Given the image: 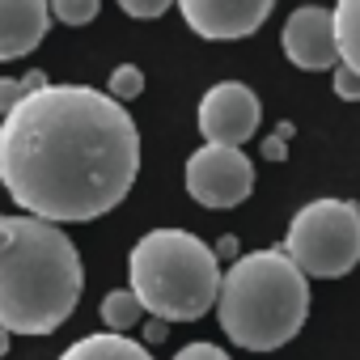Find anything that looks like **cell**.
<instances>
[{
  "instance_id": "obj_1",
  "label": "cell",
  "mask_w": 360,
  "mask_h": 360,
  "mask_svg": "<svg viewBox=\"0 0 360 360\" xmlns=\"http://www.w3.org/2000/svg\"><path fill=\"white\" fill-rule=\"evenodd\" d=\"M136 174V119L94 85H43L0 119V187L26 217L98 221L127 200Z\"/></svg>"
},
{
  "instance_id": "obj_2",
  "label": "cell",
  "mask_w": 360,
  "mask_h": 360,
  "mask_svg": "<svg viewBox=\"0 0 360 360\" xmlns=\"http://www.w3.org/2000/svg\"><path fill=\"white\" fill-rule=\"evenodd\" d=\"M81 250L60 225L0 212V326L9 335H51L81 305Z\"/></svg>"
},
{
  "instance_id": "obj_3",
  "label": "cell",
  "mask_w": 360,
  "mask_h": 360,
  "mask_svg": "<svg viewBox=\"0 0 360 360\" xmlns=\"http://www.w3.org/2000/svg\"><path fill=\"white\" fill-rule=\"evenodd\" d=\"M221 330L246 352H276L292 343L309 318V280L284 250H250L217 292Z\"/></svg>"
},
{
  "instance_id": "obj_4",
  "label": "cell",
  "mask_w": 360,
  "mask_h": 360,
  "mask_svg": "<svg viewBox=\"0 0 360 360\" xmlns=\"http://www.w3.org/2000/svg\"><path fill=\"white\" fill-rule=\"evenodd\" d=\"M131 292L157 322H195L217 305L221 263L217 250L187 229H148L127 255Z\"/></svg>"
},
{
  "instance_id": "obj_5",
  "label": "cell",
  "mask_w": 360,
  "mask_h": 360,
  "mask_svg": "<svg viewBox=\"0 0 360 360\" xmlns=\"http://www.w3.org/2000/svg\"><path fill=\"white\" fill-rule=\"evenodd\" d=\"M284 255L309 280H339L360 263V208L352 200H314L288 221Z\"/></svg>"
},
{
  "instance_id": "obj_6",
  "label": "cell",
  "mask_w": 360,
  "mask_h": 360,
  "mask_svg": "<svg viewBox=\"0 0 360 360\" xmlns=\"http://www.w3.org/2000/svg\"><path fill=\"white\" fill-rule=\"evenodd\" d=\"M187 191L204 208H238L255 191V165L242 148L204 144L187 157Z\"/></svg>"
},
{
  "instance_id": "obj_7",
  "label": "cell",
  "mask_w": 360,
  "mask_h": 360,
  "mask_svg": "<svg viewBox=\"0 0 360 360\" xmlns=\"http://www.w3.org/2000/svg\"><path fill=\"white\" fill-rule=\"evenodd\" d=\"M200 136L204 144H229L242 148L263 119V106L255 98V89L246 81H221L200 98Z\"/></svg>"
},
{
  "instance_id": "obj_8",
  "label": "cell",
  "mask_w": 360,
  "mask_h": 360,
  "mask_svg": "<svg viewBox=\"0 0 360 360\" xmlns=\"http://www.w3.org/2000/svg\"><path fill=\"white\" fill-rule=\"evenodd\" d=\"M276 9V0H178L183 22L212 43H233L255 34Z\"/></svg>"
},
{
  "instance_id": "obj_9",
  "label": "cell",
  "mask_w": 360,
  "mask_h": 360,
  "mask_svg": "<svg viewBox=\"0 0 360 360\" xmlns=\"http://www.w3.org/2000/svg\"><path fill=\"white\" fill-rule=\"evenodd\" d=\"M284 56L301 72H326L339 64V43H335V18L322 5H301L284 22Z\"/></svg>"
},
{
  "instance_id": "obj_10",
  "label": "cell",
  "mask_w": 360,
  "mask_h": 360,
  "mask_svg": "<svg viewBox=\"0 0 360 360\" xmlns=\"http://www.w3.org/2000/svg\"><path fill=\"white\" fill-rule=\"evenodd\" d=\"M51 30L47 0H0V64L30 56Z\"/></svg>"
},
{
  "instance_id": "obj_11",
  "label": "cell",
  "mask_w": 360,
  "mask_h": 360,
  "mask_svg": "<svg viewBox=\"0 0 360 360\" xmlns=\"http://www.w3.org/2000/svg\"><path fill=\"white\" fill-rule=\"evenodd\" d=\"M60 360H153V356H148V347H140V343L127 339V335L98 330V335H85V339H77L72 347H64Z\"/></svg>"
},
{
  "instance_id": "obj_12",
  "label": "cell",
  "mask_w": 360,
  "mask_h": 360,
  "mask_svg": "<svg viewBox=\"0 0 360 360\" xmlns=\"http://www.w3.org/2000/svg\"><path fill=\"white\" fill-rule=\"evenodd\" d=\"M335 18V43H339V64L360 72V0H339L330 9Z\"/></svg>"
},
{
  "instance_id": "obj_13",
  "label": "cell",
  "mask_w": 360,
  "mask_h": 360,
  "mask_svg": "<svg viewBox=\"0 0 360 360\" xmlns=\"http://www.w3.org/2000/svg\"><path fill=\"white\" fill-rule=\"evenodd\" d=\"M140 301H136V292L131 288H110L106 297H102V322H106V330H115V335H123L127 326H136L140 322Z\"/></svg>"
},
{
  "instance_id": "obj_14",
  "label": "cell",
  "mask_w": 360,
  "mask_h": 360,
  "mask_svg": "<svg viewBox=\"0 0 360 360\" xmlns=\"http://www.w3.org/2000/svg\"><path fill=\"white\" fill-rule=\"evenodd\" d=\"M47 9L64 26H89L98 18V9H102V0H47Z\"/></svg>"
},
{
  "instance_id": "obj_15",
  "label": "cell",
  "mask_w": 360,
  "mask_h": 360,
  "mask_svg": "<svg viewBox=\"0 0 360 360\" xmlns=\"http://www.w3.org/2000/svg\"><path fill=\"white\" fill-rule=\"evenodd\" d=\"M106 94H110L115 102H131V98H140V94H144V72H140L136 64H119V68L110 72Z\"/></svg>"
},
{
  "instance_id": "obj_16",
  "label": "cell",
  "mask_w": 360,
  "mask_h": 360,
  "mask_svg": "<svg viewBox=\"0 0 360 360\" xmlns=\"http://www.w3.org/2000/svg\"><path fill=\"white\" fill-rule=\"evenodd\" d=\"M43 85H47L43 72H30V77H22V81H9V77H5V81H0V119H5L22 98H30L34 89H43Z\"/></svg>"
},
{
  "instance_id": "obj_17",
  "label": "cell",
  "mask_w": 360,
  "mask_h": 360,
  "mask_svg": "<svg viewBox=\"0 0 360 360\" xmlns=\"http://www.w3.org/2000/svg\"><path fill=\"white\" fill-rule=\"evenodd\" d=\"M169 5H174V0H119V9H123L127 18H140V22H148V18H161Z\"/></svg>"
},
{
  "instance_id": "obj_18",
  "label": "cell",
  "mask_w": 360,
  "mask_h": 360,
  "mask_svg": "<svg viewBox=\"0 0 360 360\" xmlns=\"http://www.w3.org/2000/svg\"><path fill=\"white\" fill-rule=\"evenodd\" d=\"M330 72H335V94L343 102H360V72H352L347 64H335Z\"/></svg>"
},
{
  "instance_id": "obj_19",
  "label": "cell",
  "mask_w": 360,
  "mask_h": 360,
  "mask_svg": "<svg viewBox=\"0 0 360 360\" xmlns=\"http://www.w3.org/2000/svg\"><path fill=\"white\" fill-rule=\"evenodd\" d=\"M174 360H229V352L225 347H217V343H187V347H178L174 352Z\"/></svg>"
},
{
  "instance_id": "obj_20",
  "label": "cell",
  "mask_w": 360,
  "mask_h": 360,
  "mask_svg": "<svg viewBox=\"0 0 360 360\" xmlns=\"http://www.w3.org/2000/svg\"><path fill=\"white\" fill-rule=\"evenodd\" d=\"M5 352H9V330L0 326V356H5Z\"/></svg>"
}]
</instances>
